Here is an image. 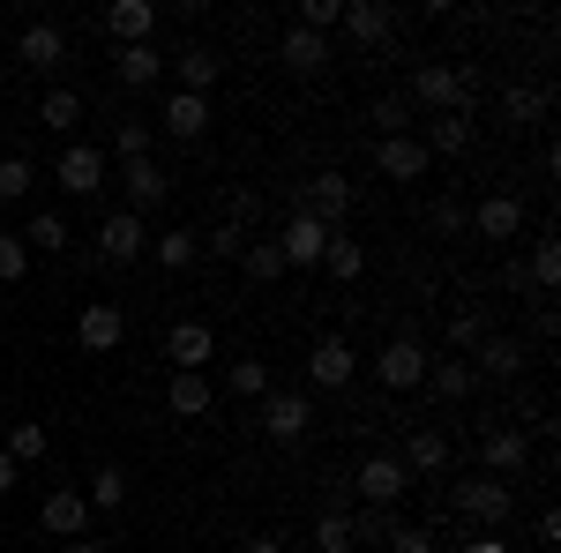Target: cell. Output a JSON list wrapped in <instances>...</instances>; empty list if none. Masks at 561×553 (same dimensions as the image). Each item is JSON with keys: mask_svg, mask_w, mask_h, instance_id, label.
<instances>
[{"mask_svg": "<svg viewBox=\"0 0 561 553\" xmlns=\"http://www.w3.org/2000/svg\"><path fill=\"white\" fill-rule=\"evenodd\" d=\"M472 83H479L472 60H420L404 105H427V113H472Z\"/></svg>", "mask_w": 561, "mask_h": 553, "instance_id": "6da1fadb", "label": "cell"}, {"mask_svg": "<svg viewBox=\"0 0 561 553\" xmlns=\"http://www.w3.org/2000/svg\"><path fill=\"white\" fill-rule=\"evenodd\" d=\"M449 509L472 516L479 531H502V523L517 516V486H510V479H457V486H449Z\"/></svg>", "mask_w": 561, "mask_h": 553, "instance_id": "7a4b0ae2", "label": "cell"}, {"mask_svg": "<svg viewBox=\"0 0 561 553\" xmlns=\"http://www.w3.org/2000/svg\"><path fill=\"white\" fill-rule=\"evenodd\" d=\"M404 494H412V471L397 464V457H367V464L352 471V502H367V509H397V502H404Z\"/></svg>", "mask_w": 561, "mask_h": 553, "instance_id": "3957f363", "label": "cell"}, {"mask_svg": "<svg viewBox=\"0 0 561 553\" xmlns=\"http://www.w3.org/2000/svg\"><path fill=\"white\" fill-rule=\"evenodd\" d=\"M427 359H434V352L420 337H389L382 352H375V382H382L389 396H404V389L427 382Z\"/></svg>", "mask_w": 561, "mask_h": 553, "instance_id": "277c9868", "label": "cell"}, {"mask_svg": "<svg viewBox=\"0 0 561 553\" xmlns=\"http://www.w3.org/2000/svg\"><path fill=\"white\" fill-rule=\"evenodd\" d=\"M293 210L314 217V224H330V232H345V210H352V180L345 172H314L300 195H293Z\"/></svg>", "mask_w": 561, "mask_h": 553, "instance_id": "5b68a950", "label": "cell"}, {"mask_svg": "<svg viewBox=\"0 0 561 553\" xmlns=\"http://www.w3.org/2000/svg\"><path fill=\"white\" fill-rule=\"evenodd\" d=\"M105 150H98V142H68V150H60V165H53V180H60V187H68V195H83V203H98V195H105Z\"/></svg>", "mask_w": 561, "mask_h": 553, "instance_id": "8992f818", "label": "cell"}, {"mask_svg": "<svg viewBox=\"0 0 561 553\" xmlns=\"http://www.w3.org/2000/svg\"><path fill=\"white\" fill-rule=\"evenodd\" d=\"M98 262H113V269H128V262H142V247H150V232H142V217L128 210H113V217H98Z\"/></svg>", "mask_w": 561, "mask_h": 553, "instance_id": "52a82bcc", "label": "cell"}, {"mask_svg": "<svg viewBox=\"0 0 561 553\" xmlns=\"http://www.w3.org/2000/svg\"><path fill=\"white\" fill-rule=\"evenodd\" d=\"M255 419H262V434H270V441H307V426H314V404H307L300 389H270Z\"/></svg>", "mask_w": 561, "mask_h": 553, "instance_id": "ba28073f", "label": "cell"}, {"mask_svg": "<svg viewBox=\"0 0 561 553\" xmlns=\"http://www.w3.org/2000/svg\"><path fill=\"white\" fill-rule=\"evenodd\" d=\"M121 195H128V217L165 210V195H173V172L158 165V158H135V165H121Z\"/></svg>", "mask_w": 561, "mask_h": 553, "instance_id": "9c48e42d", "label": "cell"}, {"mask_svg": "<svg viewBox=\"0 0 561 553\" xmlns=\"http://www.w3.org/2000/svg\"><path fill=\"white\" fill-rule=\"evenodd\" d=\"M479 464H486V479H517L531 464V434L524 426H486L479 434Z\"/></svg>", "mask_w": 561, "mask_h": 553, "instance_id": "30bf717a", "label": "cell"}, {"mask_svg": "<svg viewBox=\"0 0 561 553\" xmlns=\"http://www.w3.org/2000/svg\"><path fill=\"white\" fill-rule=\"evenodd\" d=\"M121 337H128V314H121L113 299H90L83 314H76V344H83L90 359H105V352H121Z\"/></svg>", "mask_w": 561, "mask_h": 553, "instance_id": "8fae6325", "label": "cell"}, {"mask_svg": "<svg viewBox=\"0 0 561 553\" xmlns=\"http://www.w3.org/2000/svg\"><path fill=\"white\" fill-rule=\"evenodd\" d=\"M465 224H472L479 240H494V247H510V240L524 232V195H510V187H502V195H486L479 210H465Z\"/></svg>", "mask_w": 561, "mask_h": 553, "instance_id": "7c38bea8", "label": "cell"}, {"mask_svg": "<svg viewBox=\"0 0 561 553\" xmlns=\"http://www.w3.org/2000/svg\"><path fill=\"white\" fill-rule=\"evenodd\" d=\"M165 359H173V375H203L217 359V330L210 322H173L165 330Z\"/></svg>", "mask_w": 561, "mask_h": 553, "instance_id": "4fadbf2b", "label": "cell"}, {"mask_svg": "<svg viewBox=\"0 0 561 553\" xmlns=\"http://www.w3.org/2000/svg\"><path fill=\"white\" fill-rule=\"evenodd\" d=\"M322 247H330V224H314V217H285V232H277V255L285 269H322Z\"/></svg>", "mask_w": 561, "mask_h": 553, "instance_id": "5bb4252c", "label": "cell"}, {"mask_svg": "<svg viewBox=\"0 0 561 553\" xmlns=\"http://www.w3.org/2000/svg\"><path fill=\"white\" fill-rule=\"evenodd\" d=\"M337 31H345L352 45H389L397 38V8H389V0H345Z\"/></svg>", "mask_w": 561, "mask_h": 553, "instance_id": "9a60e30c", "label": "cell"}, {"mask_svg": "<svg viewBox=\"0 0 561 553\" xmlns=\"http://www.w3.org/2000/svg\"><path fill=\"white\" fill-rule=\"evenodd\" d=\"M15 60L38 68V76H60V68H68V31H60V23H31V31L15 38Z\"/></svg>", "mask_w": 561, "mask_h": 553, "instance_id": "2e32d148", "label": "cell"}, {"mask_svg": "<svg viewBox=\"0 0 561 553\" xmlns=\"http://www.w3.org/2000/svg\"><path fill=\"white\" fill-rule=\"evenodd\" d=\"M427 150H420V135H382V142H375V172H382V180H397V187H404V180H427Z\"/></svg>", "mask_w": 561, "mask_h": 553, "instance_id": "e0dca14e", "label": "cell"}, {"mask_svg": "<svg viewBox=\"0 0 561 553\" xmlns=\"http://www.w3.org/2000/svg\"><path fill=\"white\" fill-rule=\"evenodd\" d=\"M524 367H531V352H524L517 337H502V330L472 352V375H479V382H517Z\"/></svg>", "mask_w": 561, "mask_h": 553, "instance_id": "ac0fdd59", "label": "cell"}, {"mask_svg": "<svg viewBox=\"0 0 561 553\" xmlns=\"http://www.w3.org/2000/svg\"><path fill=\"white\" fill-rule=\"evenodd\" d=\"M352 375H359V352H352L345 337H322L314 352H307V382L314 389H345Z\"/></svg>", "mask_w": 561, "mask_h": 553, "instance_id": "d6986e66", "label": "cell"}, {"mask_svg": "<svg viewBox=\"0 0 561 553\" xmlns=\"http://www.w3.org/2000/svg\"><path fill=\"white\" fill-rule=\"evenodd\" d=\"M38 523L53 531V539H83V531H90L83 486H53V494H45V509H38Z\"/></svg>", "mask_w": 561, "mask_h": 553, "instance_id": "ffe728a7", "label": "cell"}, {"mask_svg": "<svg viewBox=\"0 0 561 553\" xmlns=\"http://www.w3.org/2000/svg\"><path fill=\"white\" fill-rule=\"evenodd\" d=\"M277 60H285L293 76H322V68L337 60V45L322 38V31H300V23H293V31L277 38Z\"/></svg>", "mask_w": 561, "mask_h": 553, "instance_id": "44dd1931", "label": "cell"}, {"mask_svg": "<svg viewBox=\"0 0 561 553\" xmlns=\"http://www.w3.org/2000/svg\"><path fill=\"white\" fill-rule=\"evenodd\" d=\"M165 68L180 76V90H187V97H210L217 76H225V60H217L210 45H187V53H173V60H165Z\"/></svg>", "mask_w": 561, "mask_h": 553, "instance_id": "7402d4cb", "label": "cell"}, {"mask_svg": "<svg viewBox=\"0 0 561 553\" xmlns=\"http://www.w3.org/2000/svg\"><path fill=\"white\" fill-rule=\"evenodd\" d=\"M105 31L121 45H150L158 38V8H150V0H113V8H105Z\"/></svg>", "mask_w": 561, "mask_h": 553, "instance_id": "603a6c76", "label": "cell"}, {"mask_svg": "<svg viewBox=\"0 0 561 553\" xmlns=\"http://www.w3.org/2000/svg\"><path fill=\"white\" fill-rule=\"evenodd\" d=\"M472 135H479L472 113H434V120H427V142H420V150H427V158H457V150H472Z\"/></svg>", "mask_w": 561, "mask_h": 553, "instance_id": "cb8c5ba5", "label": "cell"}, {"mask_svg": "<svg viewBox=\"0 0 561 553\" xmlns=\"http://www.w3.org/2000/svg\"><path fill=\"white\" fill-rule=\"evenodd\" d=\"M113 76H121V90H150L165 76V53H158V45H121V53H113Z\"/></svg>", "mask_w": 561, "mask_h": 553, "instance_id": "d4e9b609", "label": "cell"}, {"mask_svg": "<svg viewBox=\"0 0 561 553\" xmlns=\"http://www.w3.org/2000/svg\"><path fill=\"white\" fill-rule=\"evenodd\" d=\"M420 389H434L442 404H465V396L479 389V375H472V359H427V382Z\"/></svg>", "mask_w": 561, "mask_h": 553, "instance_id": "484cf974", "label": "cell"}, {"mask_svg": "<svg viewBox=\"0 0 561 553\" xmlns=\"http://www.w3.org/2000/svg\"><path fill=\"white\" fill-rule=\"evenodd\" d=\"M210 404H217L210 375H173V382H165V412H173V419H203Z\"/></svg>", "mask_w": 561, "mask_h": 553, "instance_id": "4316f807", "label": "cell"}, {"mask_svg": "<svg viewBox=\"0 0 561 553\" xmlns=\"http://www.w3.org/2000/svg\"><path fill=\"white\" fill-rule=\"evenodd\" d=\"M0 449H8V464L23 471V464H45V449H53V434H45L38 419H15V426H0Z\"/></svg>", "mask_w": 561, "mask_h": 553, "instance_id": "83f0119b", "label": "cell"}, {"mask_svg": "<svg viewBox=\"0 0 561 553\" xmlns=\"http://www.w3.org/2000/svg\"><path fill=\"white\" fill-rule=\"evenodd\" d=\"M203 128H210V97H187V90H173V97H165V135H180V142H203Z\"/></svg>", "mask_w": 561, "mask_h": 553, "instance_id": "f1b7e54d", "label": "cell"}, {"mask_svg": "<svg viewBox=\"0 0 561 553\" xmlns=\"http://www.w3.org/2000/svg\"><path fill=\"white\" fill-rule=\"evenodd\" d=\"M397 464L412 471V479H420V471H449V434H442V426H420V434L404 441V457H397Z\"/></svg>", "mask_w": 561, "mask_h": 553, "instance_id": "f546056e", "label": "cell"}, {"mask_svg": "<svg viewBox=\"0 0 561 553\" xmlns=\"http://www.w3.org/2000/svg\"><path fill=\"white\" fill-rule=\"evenodd\" d=\"M322 269H330L337 285H359V277H367V247H359L352 232H330V247H322Z\"/></svg>", "mask_w": 561, "mask_h": 553, "instance_id": "4dcf8cb0", "label": "cell"}, {"mask_svg": "<svg viewBox=\"0 0 561 553\" xmlns=\"http://www.w3.org/2000/svg\"><path fill=\"white\" fill-rule=\"evenodd\" d=\"M76 120H83V90H68V83H53L38 97V128H53V135H68L76 128Z\"/></svg>", "mask_w": 561, "mask_h": 553, "instance_id": "1f68e13d", "label": "cell"}, {"mask_svg": "<svg viewBox=\"0 0 561 553\" xmlns=\"http://www.w3.org/2000/svg\"><path fill=\"white\" fill-rule=\"evenodd\" d=\"M486 337H494V322H486L479 307H457V314H449V359H472Z\"/></svg>", "mask_w": 561, "mask_h": 553, "instance_id": "d6a6232c", "label": "cell"}, {"mask_svg": "<svg viewBox=\"0 0 561 553\" xmlns=\"http://www.w3.org/2000/svg\"><path fill=\"white\" fill-rule=\"evenodd\" d=\"M150 247H158V269H195V255H203V232H187V224H173V232H158V240H150Z\"/></svg>", "mask_w": 561, "mask_h": 553, "instance_id": "836d02e7", "label": "cell"}, {"mask_svg": "<svg viewBox=\"0 0 561 553\" xmlns=\"http://www.w3.org/2000/svg\"><path fill=\"white\" fill-rule=\"evenodd\" d=\"M83 502H90L98 516L128 509V471H121V464H98V471H90V494H83Z\"/></svg>", "mask_w": 561, "mask_h": 553, "instance_id": "e575fe53", "label": "cell"}, {"mask_svg": "<svg viewBox=\"0 0 561 553\" xmlns=\"http://www.w3.org/2000/svg\"><path fill=\"white\" fill-rule=\"evenodd\" d=\"M502 120H517V128H539V120H547V90L510 83V90H502Z\"/></svg>", "mask_w": 561, "mask_h": 553, "instance_id": "d590c367", "label": "cell"}, {"mask_svg": "<svg viewBox=\"0 0 561 553\" xmlns=\"http://www.w3.org/2000/svg\"><path fill=\"white\" fill-rule=\"evenodd\" d=\"M23 247L60 255V247H68V217H60V210H38V217H31V232H23Z\"/></svg>", "mask_w": 561, "mask_h": 553, "instance_id": "8d00e7d4", "label": "cell"}, {"mask_svg": "<svg viewBox=\"0 0 561 553\" xmlns=\"http://www.w3.org/2000/svg\"><path fill=\"white\" fill-rule=\"evenodd\" d=\"M524 277H531V292H539V299H547V292L561 285V247H554V240H539V247H531V262H524Z\"/></svg>", "mask_w": 561, "mask_h": 553, "instance_id": "74e56055", "label": "cell"}, {"mask_svg": "<svg viewBox=\"0 0 561 553\" xmlns=\"http://www.w3.org/2000/svg\"><path fill=\"white\" fill-rule=\"evenodd\" d=\"M240 269H248L255 285H277V277H285V255H277V240H248V255H240Z\"/></svg>", "mask_w": 561, "mask_h": 553, "instance_id": "f35d334b", "label": "cell"}, {"mask_svg": "<svg viewBox=\"0 0 561 553\" xmlns=\"http://www.w3.org/2000/svg\"><path fill=\"white\" fill-rule=\"evenodd\" d=\"M150 142H158V135H150V120H121V128H113V158H121V165H135V158H150Z\"/></svg>", "mask_w": 561, "mask_h": 553, "instance_id": "ab89813d", "label": "cell"}, {"mask_svg": "<svg viewBox=\"0 0 561 553\" xmlns=\"http://www.w3.org/2000/svg\"><path fill=\"white\" fill-rule=\"evenodd\" d=\"M270 389H277V382H270V359H232V396H255V404H262Z\"/></svg>", "mask_w": 561, "mask_h": 553, "instance_id": "60d3db41", "label": "cell"}, {"mask_svg": "<svg viewBox=\"0 0 561 553\" xmlns=\"http://www.w3.org/2000/svg\"><path fill=\"white\" fill-rule=\"evenodd\" d=\"M352 523V546H359V539H382L389 546V531H397V509H367V502H359V516H345Z\"/></svg>", "mask_w": 561, "mask_h": 553, "instance_id": "b9f144b4", "label": "cell"}, {"mask_svg": "<svg viewBox=\"0 0 561 553\" xmlns=\"http://www.w3.org/2000/svg\"><path fill=\"white\" fill-rule=\"evenodd\" d=\"M31 180H38V172H31L23 150H15V158H0V203H23V195H31Z\"/></svg>", "mask_w": 561, "mask_h": 553, "instance_id": "7bdbcfd3", "label": "cell"}, {"mask_svg": "<svg viewBox=\"0 0 561 553\" xmlns=\"http://www.w3.org/2000/svg\"><path fill=\"white\" fill-rule=\"evenodd\" d=\"M314 546H322V553H359V546H352V523H345L337 509H322V523H314Z\"/></svg>", "mask_w": 561, "mask_h": 553, "instance_id": "ee69618b", "label": "cell"}, {"mask_svg": "<svg viewBox=\"0 0 561 553\" xmlns=\"http://www.w3.org/2000/svg\"><path fill=\"white\" fill-rule=\"evenodd\" d=\"M31 269V247H23V232H0V285H15Z\"/></svg>", "mask_w": 561, "mask_h": 553, "instance_id": "f6af8a7d", "label": "cell"}, {"mask_svg": "<svg viewBox=\"0 0 561 553\" xmlns=\"http://www.w3.org/2000/svg\"><path fill=\"white\" fill-rule=\"evenodd\" d=\"M203 247H210L217 262H240V255H248V232H240V224H217V232L203 240Z\"/></svg>", "mask_w": 561, "mask_h": 553, "instance_id": "bcb514c9", "label": "cell"}, {"mask_svg": "<svg viewBox=\"0 0 561 553\" xmlns=\"http://www.w3.org/2000/svg\"><path fill=\"white\" fill-rule=\"evenodd\" d=\"M375 120H382V135H412V105H404V97H382Z\"/></svg>", "mask_w": 561, "mask_h": 553, "instance_id": "7dc6e473", "label": "cell"}, {"mask_svg": "<svg viewBox=\"0 0 561 553\" xmlns=\"http://www.w3.org/2000/svg\"><path fill=\"white\" fill-rule=\"evenodd\" d=\"M389 553H434V531H420V523H397V531H389Z\"/></svg>", "mask_w": 561, "mask_h": 553, "instance_id": "c3c4849f", "label": "cell"}, {"mask_svg": "<svg viewBox=\"0 0 561 553\" xmlns=\"http://www.w3.org/2000/svg\"><path fill=\"white\" fill-rule=\"evenodd\" d=\"M225 210H232L225 224H240V232H248V224L262 217V195H248V187H232V203H225Z\"/></svg>", "mask_w": 561, "mask_h": 553, "instance_id": "681fc988", "label": "cell"}, {"mask_svg": "<svg viewBox=\"0 0 561 553\" xmlns=\"http://www.w3.org/2000/svg\"><path fill=\"white\" fill-rule=\"evenodd\" d=\"M434 232H465V203H457V195L434 203Z\"/></svg>", "mask_w": 561, "mask_h": 553, "instance_id": "f907efd6", "label": "cell"}, {"mask_svg": "<svg viewBox=\"0 0 561 553\" xmlns=\"http://www.w3.org/2000/svg\"><path fill=\"white\" fill-rule=\"evenodd\" d=\"M248 553H293V546H285L277 531H262V539H248Z\"/></svg>", "mask_w": 561, "mask_h": 553, "instance_id": "816d5d0a", "label": "cell"}, {"mask_svg": "<svg viewBox=\"0 0 561 553\" xmlns=\"http://www.w3.org/2000/svg\"><path fill=\"white\" fill-rule=\"evenodd\" d=\"M457 553H510V546H502V539H465Z\"/></svg>", "mask_w": 561, "mask_h": 553, "instance_id": "f5cc1de1", "label": "cell"}, {"mask_svg": "<svg viewBox=\"0 0 561 553\" xmlns=\"http://www.w3.org/2000/svg\"><path fill=\"white\" fill-rule=\"evenodd\" d=\"M15 479H23V471L8 464V449H0V494H15Z\"/></svg>", "mask_w": 561, "mask_h": 553, "instance_id": "db71d44e", "label": "cell"}, {"mask_svg": "<svg viewBox=\"0 0 561 553\" xmlns=\"http://www.w3.org/2000/svg\"><path fill=\"white\" fill-rule=\"evenodd\" d=\"M60 553H105V546H98V539H68Z\"/></svg>", "mask_w": 561, "mask_h": 553, "instance_id": "11a10c76", "label": "cell"}, {"mask_svg": "<svg viewBox=\"0 0 561 553\" xmlns=\"http://www.w3.org/2000/svg\"><path fill=\"white\" fill-rule=\"evenodd\" d=\"M539 553H561V546H539Z\"/></svg>", "mask_w": 561, "mask_h": 553, "instance_id": "9f6ffc18", "label": "cell"}]
</instances>
